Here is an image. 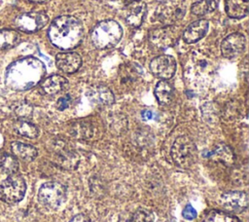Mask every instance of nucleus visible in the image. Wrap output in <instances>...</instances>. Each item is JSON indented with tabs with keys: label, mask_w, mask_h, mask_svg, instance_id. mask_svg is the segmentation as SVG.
Listing matches in <instances>:
<instances>
[{
	"label": "nucleus",
	"mask_w": 249,
	"mask_h": 222,
	"mask_svg": "<svg viewBox=\"0 0 249 222\" xmlns=\"http://www.w3.org/2000/svg\"><path fill=\"white\" fill-rule=\"evenodd\" d=\"M45 73V65L40 59L27 56L13 62L8 67L5 83L15 91H25L41 82Z\"/></svg>",
	"instance_id": "obj_1"
},
{
	"label": "nucleus",
	"mask_w": 249,
	"mask_h": 222,
	"mask_svg": "<svg viewBox=\"0 0 249 222\" xmlns=\"http://www.w3.org/2000/svg\"><path fill=\"white\" fill-rule=\"evenodd\" d=\"M48 35L53 46L62 50H71L82 42L84 27L76 17L60 16L51 23Z\"/></svg>",
	"instance_id": "obj_2"
},
{
	"label": "nucleus",
	"mask_w": 249,
	"mask_h": 222,
	"mask_svg": "<svg viewBox=\"0 0 249 222\" xmlns=\"http://www.w3.org/2000/svg\"><path fill=\"white\" fill-rule=\"evenodd\" d=\"M123 36V29L119 22L106 19L98 22L92 29L90 38L95 48L104 50L117 45Z\"/></svg>",
	"instance_id": "obj_3"
},
{
	"label": "nucleus",
	"mask_w": 249,
	"mask_h": 222,
	"mask_svg": "<svg viewBox=\"0 0 249 222\" xmlns=\"http://www.w3.org/2000/svg\"><path fill=\"white\" fill-rule=\"evenodd\" d=\"M170 153L175 165L182 168L191 167L196 160V146L187 135H182L175 139Z\"/></svg>",
	"instance_id": "obj_4"
},
{
	"label": "nucleus",
	"mask_w": 249,
	"mask_h": 222,
	"mask_svg": "<svg viewBox=\"0 0 249 222\" xmlns=\"http://www.w3.org/2000/svg\"><path fill=\"white\" fill-rule=\"evenodd\" d=\"M186 14V3L184 0H167L161 3L155 11V18L163 25H173Z\"/></svg>",
	"instance_id": "obj_5"
},
{
	"label": "nucleus",
	"mask_w": 249,
	"mask_h": 222,
	"mask_svg": "<svg viewBox=\"0 0 249 222\" xmlns=\"http://www.w3.org/2000/svg\"><path fill=\"white\" fill-rule=\"evenodd\" d=\"M26 183L19 174H10L0 184V200L7 204L21 201L25 195Z\"/></svg>",
	"instance_id": "obj_6"
},
{
	"label": "nucleus",
	"mask_w": 249,
	"mask_h": 222,
	"mask_svg": "<svg viewBox=\"0 0 249 222\" xmlns=\"http://www.w3.org/2000/svg\"><path fill=\"white\" fill-rule=\"evenodd\" d=\"M67 198V189L59 182L44 183L38 192L40 203L49 207H57L62 204Z\"/></svg>",
	"instance_id": "obj_7"
},
{
	"label": "nucleus",
	"mask_w": 249,
	"mask_h": 222,
	"mask_svg": "<svg viewBox=\"0 0 249 222\" xmlns=\"http://www.w3.org/2000/svg\"><path fill=\"white\" fill-rule=\"evenodd\" d=\"M180 36V29L175 25H164L155 29L149 34V41L159 49H165L173 46Z\"/></svg>",
	"instance_id": "obj_8"
},
{
	"label": "nucleus",
	"mask_w": 249,
	"mask_h": 222,
	"mask_svg": "<svg viewBox=\"0 0 249 222\" xmlns=\"http://www.w3.org/2000/svg\"><path fill=\"white\" fill-rule=\"evenodd\" d=\"M150 70L156 77L161 80H168L175 74L176 61L171 56L161 55L152 59Z\"/></svg>",
	"instance_id": "obj_9"
},
{
	"label": "nucleus",
	"mask_w": 249,
	"mask_h": 222,
	"mask_svg": "<svg viewBox=\"0 0 249 222\" xmlns=\"http://www.w3.org/2000/svg\"><path fill=\"white\" fill-rule=\"evenodd\" d=\"M49 20L43 12H30L20 15L16 19L17 26L24 32H35L43 28Z\"/></svg>",
	"instance_id": "obj_10"
},
{
	"label": "nucleus",
	"mask_w": 249,
	"mask_h": 222,
	"mask_svg": "<svg viewBox=\"0 0 249 222\" xmlns=\"http://www.w3.org/2000/svg\"><path fill=\"white\" fill-rule=\"evenodd\" d=\"M246 38L243 34L235 32L228 35L221 44V52L227 58H234L245 49Z\"/></svg>",
	"instance_id": "obj_11"
},
{
	"label": "nucleus",
	"mask_w": 249,
	"mask_h": 222,
	"mask_svg": "<svg viewBox=\"0 0 249 222\" xmlns=\"http://www.w3.org/2000/svg\"><path fill=\"white\" fill-rule=\"evenodd\" d=\"M147 13L146 4L141 0H132L127 3L124 9V19L132 27H138L142 24Z\"/></svg>",
	"instance_id": "obj_12"
},
{
	"label": "nucleus",
	"mask_w": 249,
	"mask_h": 222,
	"mask_svg": "<svg viewBox=\"0 0 249 222\" xmlns=\"http://www.w3.org/2000/svg\"><path fill=\"white\" fill-rule=\"evenodd\" d=\"M221 202L230 211H242L247 208L248 195L242 191H230L221 196Z\"/></svg>",
	"instance_id": "obj_13"
},
{
	"label": "nucleus",
	"mask_w": 249,
	"mask_h": 222,
	"mask_svg": "<svg viewBox=\"0 0 249 222\" xmlns=\"http://www.w3.org/2000/svg\"><path fill=\"white\" fill-rule=\"evenodd\" d=\"M55 63L58 69L67 74H72L78 71L82 65L80 55L75 52L59 53L55 56Z\"/></svg>",
	"instance_id": "obj_14"
},
{
	"label": "nucleus",
	"mask_w": 249,
	"mask_h": 222,
	"mask_svg": "<svg viewBox=\"0 0 249 222\" xmlns=\"http://www.w3.org/2000/svg\"><path fill=\"white\" fill-rule=\"evenodd\" d=\"M208 29L206 19H198L191 23L183 33V39L188 44H194L204 37Z\"/></svg>",
	"instance_id": "obj_15"
},
{
	"label": "nucleus",
	"mask_w": 249,
	"mask_h": 222,
	"mask_svg": "<svg viewBox=\"0 0 249 222\" xmlns=\"http://www.w3.org/2000/svg\"><path fill=\"white\" fill-rule=\"evenodd\" d=\"M88 96L93 103L98 105L108 106L113 104L115 101V96L112 91L104 85L91 87L88 92Z\"/></svg>",
	"instance_id": "obj_16"
},
{
	"label": "nucleus",
	"mask_w": 249,
	"mask_h": 222,
	"mask_svg": "<svg viewBox=\"0 0 249 222\" xmlns=\"http://www.w3.org/2000/svg\"><path fill=\"white\" fill-rule=\"evenodd\" d=\"M69 87L68 80L60 75L54 74L47 77L41 83L42 91L49 95H53L58 92H61Z\"/></svg>",
	"instance_id": "obj_17"
},
{
	"label": "nucleus",
	"mask_w": 249,
	"mask_h": 222,
	"mask_svg": "<svg viewBox=\"0 0 249 222\" xmlns=\"http://www.w3.org/2000/svg\"><path fill=\"white\" fill-rule=\"evenodd\" d=\"M208 156L212 160L222 163L225 166H231L234 162V154L232 150L224 143L216 145L215 148L209 152Z\"/></svg>",
	"instance_id": "obj_18"
},
{
	"label": "nucleus",
	"mask_w": 249,
	"mask_h": 222,
	"mask_svg": "<svg viewBox=\"0 0 249 222\" xmlns=\"http://www.w3.org/2000/svg\"><path fill=\"white\" fill-rule=\"evenodd\" d=\"M226 13L232 18H242L248 14L249 0H226Z\"/></svg>",
	"instance_id": "obj_19"
},
{
	"label": "nucleus",
	"mask_w": 249,
	"mask_h": 222,
	"mask_svg": "<svg viewBox=\"0 0 249 222\" xmlns=\"http://www.w3.org/2000/svg\"><path fill=\"white\" fill-rule=\"evenodd\" d=\"M11 150L13 155L16 158H19L26 162L33 161L37 157V153H38L37 149L34 146L30 144L22 143V142H18V141L12 142Z\"/></svg>",
	"instance_id": "obj_20"
},
{
	"label": "nucleus",
	"mask_w": 249,
	"mask_h": 222,
	"mask_svg": "<svg viewBox=\"0 0 249 222\" xmlns=\"http://www.w3.org/2000/svg\"><path fill=\"white\" fill-rule=\"evenodd\" d=\"M155 95L160 105H168L173 99V87L166 80H161L155 88Z\"/></svg>",
	"instance_id": "obj_21"
},
{
	"label": "nucleus",
	"mask_w": 249,
	"mask_h": 222,
	"mask_svg": "<svg viewBox=\"0 0 249 222\" xmlns=\"http://www.w3.org/2000/svg\"><path fill=\"white\" fill-rule=\"evenodd\" d=\"M217 3L215 0H198L191 7V13L195 16H204L215 11Z\"/></svg>",
	"instance_id": "obj_22"
},
{
	"label": "nucleus",
	"mask_w": 249,
	"mask_h": 222,
	"mask_svg": "<svg viewBox=\"0 0 249 222\" xmlns=\"http://www.w3.org/2000/svg\"><path fill=\"white\" fill-rule=\"evenodd\" d=\"M0 169L8 174H14L18 169V162L17 158L8 153L0 154Z\"/></svg>",
	"instance_id": "obj_23"
},
{
	"label": "nucleus",
	"mask_w": 249,
	"mask_h": 222,
	"mask_svg": "<svg viewBox=\"0 0 249 222\" xmlns=\"http://www.w3.org/2000/svg\"><path fill=\"white\" fill-rule=\"evenodd\" d=\"M15 130L18 134H20L24 137H28V138H35L39 134V130H38L37 127L25 120L18 121L15 124Z\"/></svg>",
	"instance_id": "obj_24"
},
{
	"label": "nucleus",
	"mask_w": 249,
	"mask_h": 222,
	"mask_svg": "<svg viewBox=\"0 0 249 222\" xmlns=\"http://www.w3.org/2000/svg\"><path fill=\"white\" fill-rule=\"evenodd\" d=\"M20 40L19 34L15 30H0V50L8 49L16 46Z\"/></svg>",
	"instance_id": "obj_25"
},
{
	"label": "nucleus",
	"mask_w": 249,
	"mask_h": 222,
	"mask_svg": "<svg viewBox=\"0 0 249 222\" xmlns=\"http://www.w3.org/2000/svg\"><path fill=\"white\" fill-rule=\"evenodd\" d=\"M202 222H241V220L228 212L211 210L204 216Z\"/></svg>",
	"instance_id": "obj_26"
},
{
	"label": "nucleus",
	"mask_w": 249,
	"mask_h": 222,
	"mask_svg": "<svg viewBox=\"0 0 249 222\" xmlns=\"http://www.w3.org/2000/svg\"><path fill=\"white\" fill-rule=\"evenodd\" d=\"M129 222H154V214L146 207H139L133 212Z\"/></svg>",
	"instance_id": "obj_27"
},
{
	"label": "nucleus",
	"mask_w": 249,
	"mask_h": 222,
	"mask_svg": "<svg viewBox=\"0 0 249 222\" xmlns=\"http://www.w3.org/2000/svg\"><path fill=\"white\" fill-rule=\"evenodd\" d=\"M17 114L19 117L26 118L29 117L32 114V106H30L27 103H21L18 108H17Z\"/></svg>",
	"instance_id": "obj_28"
},
{
	"label": "nucleus",
	"mask_w": 249,
	"mask_h": 222,
	"mask_svg": "<svg viewBox=\"0 0 249 222\" xmlns=\"http://www.w3.org/2000/svg\"><path fill=\"white\" fill-rule=\"evenodd\" d=\"M182 215L185 219H188V220H193L196 218V209L191 205V204H188L186 205V207L183 209L182 211Z\"/></svg>",
	"instance_id": "obj_29"
},
{
	"label": "nucleus",
	"mask_w": 249,
	"mask_h": 222,
	"mask_svg": "<svg viewBox=\"0 0 249 222\" xmlns=\"http://www.w3.org/2000/svg\"><path fill=\"white\" fill-rule=\"evenodd\" d=\"M70 102H71L70 95L66 94V95L61 96L60 98H58V100L56 102V107H57L58 110H64L70 105Z\"/></svg>",
	"instance_id": "obj_30"
},
{
	"label": "nucleus",
	"mask_w": 249,
	"mask_h": 222,
	"mask_svg": "<svg viewBox=\"0 0 249 222\" xmlns=\"http://www.w3.org/2000/svg\"><path fill=\"white\" fill-rule=\"evenodd\" d=\"M69 222H90V220L86 214L80 213V214L75 215Z\"/></svg>",
	"instance_id": "obj_31"
},
{
	"label": "nucleus",
	"mask_w": 249,
	"mask_h": 222,
	"mask_svg": "<svg viewBox=\"0 0 249 222\" xmlns=\"http://www.w3.org/2000/svg\"><path fill=\"white\" fill-rule=\"evenodd\" d=\"M142 118L144 120H151L153 118V113L150 110H144L142 112Z\"/></svg>",
	"instance_id": "obj_32"
},
{
	"label": "nucleus",
	"mask_w": 249,
	"mask_h": 222,
	"mask_svg": "<svg viewBox=\"0 0 249 222\" xmlns=\"http://www.w3.org/2000/svg\"><path fill=\"white\" fill-rule=\"evenodd\" d=\"M29 1L35 2V3H44V2H46V1H48V0H29Z\"/></svg>",
	"instance_id": "obj_33"
},
{
	"label": "nucleus",
	"mask_w": 249,
	"mask_h": 222,
	"mask_svg": "<svg viewBox=\"0 0 249 222\" xmlns=\"http://www.w3.org/2000/svg\"><path fill=\"white\" fill-rule=\"evenodd\" d=\"M112 1H119V2H125V1H128V0H112ZM132 1V0H129V2Z\"/></svg>",
	"instance_id": "obj_34"
}]
</instances>
